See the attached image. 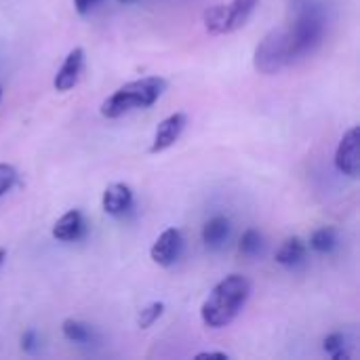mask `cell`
Here are the masks:
<instances>
[{"label": "cell", "mask_w": 360, "mask_h": 360, "mask_svg": "<svg viewBox=\"0 0 360 360\" xmlns=\"http://www.w3.org/2000/svg\"><path fill=\"white\" fill-rule=\"evenodd\" d=\"M251 295V280L243 274H230L213 287L200 308V318L209 329H223L245 308Z\"/></svg>", "instance_id": "1"}, {"label": "cell", "mask_w": 360, "mask_h": 360, "mask_svg": "<svg viewBox=\"0 0 360 360\" xmlns=\"http://www.w3.org/2000/svg\"><path fill=\"white\" fill-rule=\"evenodd\" d=\"M167 91V80L163 76H146L133 83H127L120 89H116L110 97H106L99 106V112L103 118L114 120L125 116L133 110H146L152 108L163 93Z\"/></svg>", "instance_id": "2"}, {"label": "cell", "mask_w": 360, "mask_h": 360, "mask_svg": "<svg viewBox=\"0 0 360 360\" xmlns=\"http://www.w3.org/2000/svg\"><path fill=\"white\" fill-rule=\"evenodd\" d=\"M297 59L299 57H297V51H295V45H293V38H291L287 23L270 30L259 40V45L255 47V53H253L255 70L259 74H266V76L283 72L285 68L293 66Z\"/></svg>", "instance_id": "3"}, {"label": "cell", "mask_w": 360, "mask_h": 360, "mask_svg": "<svg viewBox=\"0 0 360 360\" xmlns=\"http://www.w3.org/2000/svg\"><path fill=\"white\" fill-rule=\"evenodd\" d=\"M259 0H232L230 5H213L203 13V21L209 34L221 36L243 28L253 15Z\"/></svg>", "instance_id": "4"}, {"label": "cell", "mask_w": 360, "mask_h": 360, "mask_svg": "<svg viewBox=\"0 0 360 360\" xmlns=\"http://www.w3.org/2000/svg\"><path fill=\"white\" fill-rule=\"evenodd\" d=\"M335 167L341 175L358 179L360 175V127H352L339 139L335 152Z\"/></svg>", "instance_id": "5"}, {"label": "cell", "mask_w": 360, "mask_h": 360, "mask_svg": "<svg viewBox=\"0 0 360 360\" xmlns=\"http://www.w3.org/2000/svg\"><path fill=\"white\" fill-rule=\"evenodd\" d=\"M181 247H183V236L181 230L177 228H167L163 234L156 238V243L150 249V257L156 266L160 268H169L173 266L179 255H181Z\"/></svg>", "instance_id": "6"}, {"label": "cell", "mask_w": 360, "mask_h": 360, "mask_svg": "<svg viewBox=\"0 0 360 360\" xmlns=\"http://www.w3.org/2000/svg\"><path fill=\"white\" fill-rule=\"evenodd\" d=\"M186 125H188V116L183 112H175V114L167 116L165 120H160L156 127V133H154V139H152V146H150V154H160V152L169 150L171 146H175V141L181 137Z\"/></svg>", "instance_id": "7"}, {"label": "cell", "mask_w": 360, "mask_h": 360, "mask_svg": "<svg viewBox=\"0 0 360 360\" xmlns=\"http://www.w3.org/2000/svg\"><path fill=\"white\" fill-rule=\"evenodd\" d=\"M83 68H85V51H83V47H76L68 53L66 61L61 63V68L55 74V80H53L55 91L66 93V91L74 89L80 80V74H83Z\"/></svg>", "instance_id": "8"}, {"label": "cell", "mask_w": 360, "mask_h": 360, "mask_svg": "<svg viewBox=\"0 0 360 360\" xmlns=\"http://www.w3.org/2000/svg\"><path fill=\"white\" fill-rule=\"evenodd\" d=\"M133 207V190L127 183H110L101 196V209L112 217L129 213Z\"/></svg>", "instance_id": "9"}, {"label": "cell", "mask_w": 360, "mask_h": 360, "mask_svg": "<svg viewBox=\"0 0 360 360\" xmlns=\"http://www.w3.org/2000/svg\"><path fill=\"white\" fill-rule=\"evenodd\" d=\"M51 234H53L55 240H59V243H76V240H80V238L87 234L85 215L80 213L78 209H72V211L63 213L55 221Z\"/></svg>", "instance_id": "10"}, {"label": "cell", "mask_w": 360, "mask_h": 360, "mask_svg": "<svg viewBox=\"0 0 360 360\" xmlns=\"http://www.w3.org/2000/svg\"><path fill=\"white\" fill-rule=\"evenodd\" d=\"M306 251H308V247H306L303 240L299 236H291V238H287L285 243L278 247L274 259H276V263L285 266V268H295L297 263L303 261Z\"/></svg>", "instance_id": "11"}, {"label": "cell", "mask_w": 360, "mask_h": 360, "mask_svg": "<svg viewBox=\"0 0 360 360\" xmlns=\"http://www.w3.org/2000/svg\"><path fill=\"white\" fill-rule=\"evenodd\" d=\"M230 236V219L217 215L203 226V243L209 249H219Z\"/></svg>", "instance_id": "12"}, {"label": "cell", "mask_w": 360, "mask_h": 360, "mask_svg": "<svg viewBox=\"0 0 360 360\" xmlns=\"http://www.w3.org/2000/svg\"><path fill=\"white\" fill-rule=\"evenodd\" d=\"M337 245V232L335 228L331 226H325V228H318L312 232L310 236V247L316 251V253H331Z\"/></svg>", "instance_id": "13"}, {"label": "cell", "mask_w": 360, "mask_h": 360, "mask_svg": "<svg viewBox=\"0 0 360 360\" xmlns=\"http://www.w3.org/2000/svg\"><path fill=\"white\" fill-rule=\"evenodd\" d=\"M61 333L68 341H74V343H87L91 341L93 337V331L87 323H80V320H74V318H66L61 323Z\"/></svg>", "instance_id": "14"}, {"label": "cell", "mask_w": 360, "mask_h": 360, "mask_svg": "<svg viewBox=\"0 0 360 360\" xmlns=\"http://www.w3.org/2000/svg\"><path fill=\"white\" fill-rule=\"evenodd\" d=\"M163 312H165V303L163 301H154V303L146 306L139 312V316H137V327L139 329H150L156 323V320L163 316Z\"/></svg>", "instance_id": "15"}, {"label": "cell", "mask_w": 360, "mask_h": 360, "mask_svg": "<svg viewBox=\"0 0 360 360\" xmlns=\"http://www.w3.org/2000/svg\"><path fill=\"white\" fill-rule=\"evenodd\" d=\"M261 249V234L257 232V230H247L243 236H240V243H238V251L243 253V255H247V257H251V255H255L257 251Z\"/></svg>", "instance_id": "16"}, {"label": "cell", "mask_w": 360, "mask_h": 360, "mask_svg": "<svg viewBox=\"0 0 360 360\" xmlns=\"http://www.w3.org/2000/svg\"><path fill=\"white\" fill-rule=\"evenodd\" d=\"M17 181V171L15 167L7 165V163H0V196H5Z\"/></svg>", "instance_id": "17"}, {"label": "cell", "mask_w": 360, "mask_h": 360, "mask_svg": "<svg viewBox=\"0 0 360 360\" xmlns=\"http://www.w3.org/2000/svg\"><path fill=\"white\" fill-rule=\"evenodd\" d=\"M341 348H343V335L341 333H331V335L325 337V350L329 354H333V352H337Z\"/></svg>", "instance_id": "18"}, {"label": "cell", "mask_w": 360, "mask_h": 360, "mask_svg": "<svg viewBox=\"0 0 360 360\" xmlns=\"http://www.w3.org/2000/svg\"><path fill=\"white\" fill-rule=\"evenodd\" d=\"M101 0H74V7L80 15H87L89 11H93Z\"/></svg>", "instance_id": "19"}, {"label": "cell", "mask_w": 360, "mask_h": 360, "mask_svg": "<svg viewBox=\"0 0 360 360\" xmlns=\"http://www.w3.org/2000/svg\"><path fill=\"white\" fill-rule=\"evenodd\" d=\"M21 348H23V352H32L36 348V333L34 331H26L21 335Z\"/></svg>", "instance_id": "20"}, {"label": "cell", "mask_w": 360, "mask_h": 360, "mask_svg": "<svg viewBox=\"0 0 360 360\" xmlns=\"http://www.w3.org/2000/svg\"><path fill=\"white\" fill-rule=\"evenodd\" d=\"M205 358H219V360H228L230 356L226 352H200L196 354V360H205Z\"/></svg>", "instance_id": "21"}, {"label": "cell", "mask_w": 360, "mask_h": 360, "mask_svg": "<svg viewBox=\"0 0 360 360\" xmlns=\"http://www.w3.org/2000/svg\"><path fill=\"white\" fill-rule=\"evenodd\" d=\"M5 257H7V249H3V247H0V263L5 261Z\"/></svg>", "instance_id": "22"}, {"label": "cell", "mask_w": 360, "mask_h": 360, "mask_svg": "<svg viewBox=\"0 0 360 360\" xmlns=\"http://www.w3.org/2000/svg\"><path fill=\"white\" fill-rule=\"evenodd\" d=\"M120 3H131V0H120Z\"/></svg>", "instance_id": "23"}, {"label": "cell", "mask_w": 360, "mask_h": 360, "mask_svg": "<svg viewBox=\"0 0 360 360\" xmlns=\"http://www.w3.org/2000/svg\"><path fill=\"white\" fill-rule=\"evenodd\" d=\"M0 97H3V89H0Z\"/></svg>", "instance_id": "24"}]
</instances>
